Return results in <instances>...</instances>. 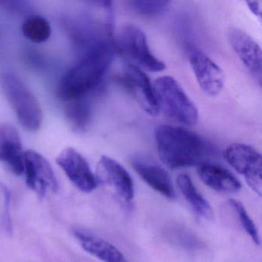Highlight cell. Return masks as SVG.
<instances>
[{"instance_id": "1", "label": "cell", "mask_w": 262, "mask_h": 262, "mask_svg": "<svg viewBox=\"0 0 262 262\" xmlns=\"http://www.w3.org/2000/svg\"><path fill=\"white\" fill-rule=\"evenodd\" d=\"M155 139L161 161L173 169L208 163L214 155L206 140L182 127L159 125Z\"/></svg>"}, {"instance_id": "2", "label": "cell", "mask_w": 262, "mask_h": 262, "mask_svg": "<svg viewBox=\"0 0 262 262\" xmlns=\"http://www.w3.org/2000/svg\"><path fill=\"white\" fill-rule=\"evenodd\" d=\"M113 55V41L102 39L90 47L81 60L62 76L58 87L59 97L69 102L97 86L108 71Z\"/></svg>"}, {"instance_id": "3", "label": "cell", "mask_w": 262, "mask_h": 262, "mask_svg": "<svg viewBox=\"0 0 262 262\" xmlns=\"http://www.w3.org/2000/svg\"><path fill=\"white\" fill-rule=\"evenodd\" d=\"M159 112L185 125H194L199 120V110L177 80L171 76L158 78L153 85Z\"/></svg>"}, {"instance_id": "4", "label": "cell", "mask_w": 262, "mask_h": 262, "mask_svg": "<svg viewBox=\"0 0 262 262\" xmlns=\"http://www.w3.org/2000/svg\"><path fill=\"white\" fill-rule=\"evenodd\" d=\"M0 84L22 126L30 132L37 131L42 125V110L30 89L11 73H3Z\"/></svg>"}, {"instance_id": "5", "label": "cell", "mask_w": 262, "mask_h": 262, "mask_svg": "<svg viewBox=\"0 0 262 262\" xmlns=\"http://www.w3.org/2000/svg\"><path fill=\"white\" fill-rule=\"evenodd\" d=\"M116 47L131 64L142 70L159 73L165 69V64L150 51L144 32L134 24H126L122 27Z\"/></svg>"}, {"instance_id": "6", "label": "cell", "mask_w": 262, "mask_h": 262, "mask_svg": "<svg viewBox=\"0 0 262 262\" xmlns=\"http://www.w3.org/2000/svg\"><path fill=\"white\" fill-rule=\"evenodd\" d=\"M225 160L239 174L255 194L261 195L262 158L257 150L245 144H231L227 147Z\"/></svg>"}, {"instance_id": "7", "label": "cell", "mask_w": 262, "mask_h": 262, "mask_svg": "<svg viewBox=\"0 0 262 262\" xmlns=\"http://www.w3.org/2000/svg\"><path fill=\"white\" fill-rule=\"evenodd\" d=\"M24 174L30 189L39 198L49 191L57 192L59 184L51 165L40 153L29 149L24 151Z\"/></svg>"}, {"instance_id": "8", "label": "cell", "mask_w": 262, "mask_h": 262, "mask_svg": "<svg viewBox=\"0 0 262 262\" xmlns=\"http://www.w3.org/2000/svg\"><path fill=\"white\" fill-rule=\"evenodd\" d=\"M96 180L110 188L122 203L129 205L134 199L133 179L127 170L117 161L108 156H102L96 168Z\"/></svg>"}, {"instance_id": "9", "label": "cell", "mask_w": 262, "mask_h": 262, "mask_svg": "<svg viewBox=\"0 0 262 262\" xmlns=\"http://www.w3.org/2000/svg\"><path fill=\"white\" fill-rule=\"evenodd\" d=\"M118 80L145 113L152 116L159 113L153 85L143 70L133 64H125Z\"/></svg>"}, {"instance_id": "10", "label": "cell", "mask_w": 262, "mask_h": 262, "mask_svg": "<svg viewBox=\"0 0 262 262\" xmlns=\"http://www.w3.org/2000/svg\"><path fill=\"white\" fill-rule=\"evenodd\" d=\"M188 57L196 80L202 91L210 96L220 94L225 82V74L222 69L194 46L188 47Z\"/></svg>"}, {"instance_id": "11", "label": "cell", "mask_w": 262, "mask_h": 262, "mask_svg": "<svg viewBox=\"0 0 262 262\" xmlns=\"http://www.w3.org/2000/svg\"><path fill=\"white\" fill-rule=\"evenodd\" d=\"M56 162L78 189L85 193L96 189L98 185L96 174L86 159L76 149L70 147L62 150Z\"/></svg>"}, {"instance_id": "12", "label": "cell", "mask_w": 262, "mask_h": 262, "mask_svg": "<svg viewBox=\"0 0 262 262\" xmlns=\"http://www.w3.org/2000/svg\"><path fill=\"white\" fill-rule=\"evenodd\" d=\"M228 38L240 60L260 85L262 59L260 46L248 33L238 28H231L228 31Z\"/></svg>"}, {"instance_id": "13", "label": "cell", "mask_w": 262, "mask_h": 262, "mask_svg": "<svg viewBox=\"0 0 262 262\" xmlns=\"http://www.w3.org/2000/svg\"><path fill=\"white\" fill-rule=\"evenodd\" d=\"M132 165L136 173L148 186L166 199H174L176 192L172 181L167 171L161 165L144 157L135 158L132 161Z\"/></svg>"}, {"instance_id": "14", "label": "cell", "mask_w": 262, "mask_h": 262, "mask_svg": "<svg viewBox=\"0 0 262 262\" xmlns=\"http://www.w3.org/2000/svg\"><path fill=\"white\" fill-rule=\"evenodd\" d=\"M0 162L16 176L24 172V151L17 130L7 123H0Z\"/></svg>"}, {"instance_id": "15", "label": "cell", "mask_w": 262, "mask_h": 262, "mask_svg": "<svg viewBox=\"0 0 262 262\" xmlns=\"http://www.w3.org/2000/svg\"><path fill=\"white\" fill-rule=\"evenodd\" d=\"M74 236L82 248L103 262H128L123 254L110 242L90 231L76 229Z\"/></svg>"}, {"instance_id": "16", "label": "cell", "mask_w": 262, "mask_h": 262, "mask_svg": "<svg viewBox=\"0 0 262 262\" xmlns=\"http://www.w3.org/2000/svg\"><path fill=\"white\" fill-rule=\"evenodd\" d=\"M198 174L207 186L217 192L232 194L242 188L240 182L234 174L223 167L205 163L198 166Z\"/></svg>"}, {"instance_id": "17", "label": "cell", "mask_w": 262, "mask_h": 262, "mask_svg": "<svg viewBox=\"0 0 262 262\" xmlns=\"http://www.w3.org/2000/svg\"><path fill=\"white\" fill-rule=\"evenodd\" d=\"M177 184L185 200L189 204L193 211L199 217L211 220L213 217V210L208 201L196 188L191 178L186 174L178 176Z\"/></svg>"}, {"instance_id": "18", "label": "cell", "mask_w": 262, "mask_h": 262, "mask_svg": "<svg viewBox=\"0 0 262 262\" xmlns=\"http://www.w3.org/2000/svg\"><path fill=\"white\" fill-rule=\"evenodd\" d=\"M164 237L171 245L188 251L202 249L203 242L193 232L182 224L171 222L164 228Z\"/></svg>"}, {"instance_id": "19", "label": "cell", "mask_w": 262, "mask_h": 262, "mask_svg": "<svg viewBox=\"0 0 262 262\" xmlns=\"http://www.w3.org/2000/svg\"><path fill=\"white\" fill-rule=\"evenodd\" d=\"M66 108V116L70 126L76 132L86 129L91 117V105L87 99L82 97L69 101Z\"/></svg>"}, {"instance_id": "20", "label": "cell", "mask_w": 262, "mask_h": 262, "mask_svg": "<svg viewBox=\"0 0 262 262\" xmlns=\"http://www.w3.org/2000/svg\"><path fill=\"white\" fill-rule=\"evenodd\" d=\"M24 36L35 43L47 42L51 36V26L46 18L33 15L27 18L22 26Z\"/></svg>"}, {"instance_id": "21", "label": "cell", "mask_w": 262, "mask_h": 262, "mask_svg": "<svg viewBox=\"0 0 262 262\" xmlns=\"http://www.w3.org/2000/svg\"><path fill=\"white\" fill-rule=\"evenodd\" d=\"M228 204L235 213L236 216L238 217L237 219L245 232L251 237L255 245H260V236H259L257 227L247 212L244 205L240 202L234 199L229 200Z\"/></svg>"}, {"instance_id": "22", "label": "cell", "mask_w": 262, "mask_h": 262, "mask_svg": "<svg viewBox=\"0 0 262 262\" xmlns=\"http://www.w3.org/2000/svg\"><path fill=\"white\" fill-rule=\"evenodd\" d=\"M132 10L139 14L146 16H158L168 10L171 2L169 1H147V0H132L128 2Z\"/></svg>"}, {"instance_id": "23", "label": "cell", "mask_w": 262, "mask_h": 262, "mask_svg": "<svg viewBox=\"0 0 262 262\" xmlns=\"http://www.w3.org/2000/svg\"><path fill=\"white\" fill-rule=\"evenodd\" d=\"M0 194H2L3 202V213L1 214V220L2 225L4 230L9 234H11L13 231V225H12L11 215H10V190L4 184L0 182Z\"/></svg>"}, {"instance_id": "24", "label": "cell", "mask_w": 262, "mask_h": 262, "mask_svg": "<svg viewBox=\"0 0 262 262\" xmlns=\"http://www.w3.org/2000/svg\"><path fill=\"white\" fill-rule=\"evenodd\" d=\"M248 7H249L251 11L254 13L256 16L260 17V14H261V10H260V4L257 1H248L247 2Z\"/></svg>"}]
</instances>
